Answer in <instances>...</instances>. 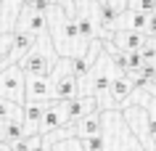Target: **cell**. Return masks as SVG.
Returning <instances> with one entry per match:
<instances>
[{
    "instance_id": "obj_1",
    "label": "cell",
    "mask_w": 156,
    "mask_h": 151,
    "mask_svg": "<svg viewBox=\"0 0 156 151\" xmlns=\"http://www.w3.org/2000/svg\"><path fill=\"white\" fill-rule=\"evenodd\" d=\"M53 64H56V42L50 40V34L37 37L32 50L19 61V67L27 77H50Z\"/></svg>"
},
{
    "instance_id": "obj_2",
    "label": "cell",
    "mask_w": 156,
    "mask_h": 151,
    "mask_svg": "<svg viewBox=\"0 0 156 151\" xmlns=\"http://www.w3.org/2000/svg\"><path fill=\"white\" fill-rule=\"evenodd\" d=\"M0 98L13 101L19 106L27 103V74L19 64H11L0 72Z\"/></svg>"
},
{
    "instance_id": "obj_3",
    "label": "cell",
    "mask_w": 156,
    "mask_h": 151,
    "mask_svg": "<svg viewBox=\"0 0 156 151\" xmlns=\"http://www.w3.org/2000/svg\"><path fill=\"white\" fill-rule=\"evenodd\" d=\"M53 101L58 103H69V101L77 98V85L80 80L72 74V59L64 56V59L58 61V72L53 69Z\"/></svg>"
},
{
    "instance_id": "obj_4",
    "label": "cell",
    "mask_w": 156,
    "mask_h": 151,
    "mask_svg": "<svg viewBox=\"0 0 156 151\" xmlns=\"http://www.w3.org/2000/svg\"><path fill=\"white\" fill-rule=\"evenodd\" d=\"M50 29V21L45 13H37L32 8H24L21 13L16 16V27H13V32H27L32 34V37H42V34H48Z\"/></svg>"
},
{
    "instance_id": "obj_5",
    "label": "cell",
    "mask_w": 156,
    "mask_h": 151,
    "mask_svg": "<svg viewBox=\"0 0 156 151\" xmlns=\"http://www.w3.org/2000/svg\"><path fill=\"white\" fill-rule=\"evenodd\" d=\"M98 111V98L95 95H77L74 101L64 103V117H66V127H72L74 122H80V119L90 117Z\"/></svg>"
},
{
    "instance_id": "obj_6",
    "label": "cell",
    "mask_w": 156,
    "mask_h": 151,
    "mask_svg": "<svg viewBox=\"0 0 156 151\" xmlns=\"http://www.w3.org/2000/svg\"><path fill=\"white\" fill-rule=\"evenodd\" d=\"M53 80L50 77H27V103H50Z\"/></svg>"
},
{
    "instance_id": "obj_7",
    "label": "cell",
    "mask_w": 156,
    "mask_h": 151,
    "mask_svg": "<svg viewBox=\"0 0 156 151\" xmlns=\"http://www.w3.org/2000/svg\"><path fill=\"white\" fill-rule=\"evenodd\" d=\"M148 42V37L143 32H127V29H116L114 34H111V45L119 50H124V53H138L143 45Z\"/></svg>"
},
{
    "instance_id": "obj_8",
    "label": "cell",
    "mask_w": 156,
    "mask_h": 151,
    "mask_svg": "<svg viewBox=\"0 0 156 151\" xmlns=\"http://www.w3.org/2000/svg\"><path fill=\"white\" fill-rule=\"evenodd\" d=\"M64 125H66L64 103H58V101H50L48 106H45V117H42V125H40V135L58 133V130H61Z\"/></svg>"
},
{
    "instance_id": "obj_9",
    "label": "cell",
    "mask_w": 156,
    "mask_h": 151,
    "mask_svg": "<svg viewBox=\"0 0 156 151\" xmlns=\"http://www.w3.org/2000/svg\"><path fill=\"white\" fill-rule=\"evenodd\" d=\"M148 21H151V13H143V11L132 8V11H122L119 16V29H127V32H148Z\"/></svg>"
},
{
    "instance_id": "obj_10",
    "label": "cell",
    "mask_w": 156,
    "mask_h": 151,
    "mask_svg": "<svg viewBox=\"0 0 156 151\" xmlns=\"http://www.w3.org/2000/svg\"><path fill=\"white\" fill-rule=\"evenodd\" d=\"M119 16L122 11L111 5V3H103L98 5V27H101V34H114L119 29Z\"/></svg>"
},
{
    "instance_id": "obj_11",
    "label": "cell",
    "mask_w": 156,
    "mask_h": 151,
    "mask_svg": "<svg viewBox=\"0 0 156 151\" xmlns=\"http://www.w3.org/2000/svg\"><path fill=\"white\" fill-rule=\"evenodd\" d=\"M132 90H135V82H132V77H130V74H124V72H119V74L114 77V82H111L108 98L114 101V103H119V106H122L124 101L132 95Z\"/></svg>"
},
{
    "instance_id": "obj_12",
    "label": "cell",
    "mask_w": 156,
    "mask_h": 151,
    "mask_svg": "<svg viewBox=\"0 0 156 151\" xmlns=\"http://www.w3.org/2000/svg\"><path fill=\"white\" fill-rule=\"evenodd\" d=\"M48 103H24V127L29 135H40V125Z\"/></svg>"
},
{
    "instance_id": "obj_13",
    "label": "cell",
    "mask_w": 156,
    "mask_h": 151,
    "mask_svg": "<svg viewBox=\"0 0 156 151\" xmlns=\"http://www.w3.org/2000/svg\"><path fill=\"white\" fill-rule=\"evenodd\" d=\"M27 135L29 133H27V127H24V119H11V122H3V127H0V141L8 143V146L24 141Z\"/></svg>"
},
{
    "instance_id": "obj_14",
    "label": "cell",
    "mask_w": 156,
    "mask_h": 151,
    "mask_svg": "<svg viewBox=\"0 0 156 151\" xmlns=\"http://www.w3.org/2000/svg\"><path fill=\"white\" fill-rule=\"evenodd\" d=\"M116 74H119V72H111V69H106V67H101V69L95 67V72H93V88H90V93H93V95H103V93H108Z\"/></svg>"
},
{
    "instance_id": "obj_15",
    "label": "cell",
    "mask_w": 156,
    "mask_h": 151,
    "mask_svg": "<svg viewBox=\"0 0 156 151\" xmlns=\"http://www.w3.org/2000/svg\"><path fill=\"white\" fill-rule=\"evenodd\" d=\"M11 119H24V106L0 98V125L3 122H11Z\"/></svg>"
},
{
    "instance_id": "obj_16",
    "label": "cell",
    "mask_w": 156,
    "mask_h": 151,
    "mask_svg": "<svg viewBox=\"0 0 156 151\" xmlns=\"http://www.w3.org/2000/svg\"><path fill=\"white\" fill-rule=\"evenodd\" d=\"M11 48H13V32L0 34V72L11 67Z\"/></svg>"
},
{
    "instance_id": "obj_17",
    "label": "cell",
    "mask_w": 156,
    "mask_h": 151,
    "mask_svg": "<svg viewBox=\"0 0 156 151\" xmlns=\"http://www.w3.org/2000/svg\"><path fill=\"white\" fill-rule=\"evenodd\" d=\"M77 27H80V37H82V40H87V42H93V40H98V37H95V24H93V19L90 16H77Z\"/></svg>"
},
{
    "instance_id": "obj_18",
    "label": "cell",
    "mask_w": 156,
    "mask_h": 151,
    "mask_svg": "<svg viewBox=\"0 0 156 151\" xmlns=\"http://www.w3.org/2000/svg\"><path fill=\"white\" fill-rule=\"evenodd\" d=\"M50 5L56 11H64L66 19H74L77 16V5H74V0H50Z\"/></svg>"
},
{
    "instance_id": "obj_19",
    "label": "cell",
    "mask_w": 156,
    "mask_h": 151,
    "mask_svg": "<svg viewBox=\"0 0 156 151\" xmlns=\"http://www.w3.org/2000/svg\"><path fill=\"white\" fill-rule=\"evenodd\" d=\"M50 151H82V146H77L74 138H66V141H56L50 146Z\"/></svg>"
},
{
    "instance_id": "obj_20",
    "label": "cell",
    "mask_w": 156,
    "mask_h": 151,
    "mask_svg": "<svg viewBox=\"0 0 156 151\" xmlns=\"http://www.w3.org/2000/svg\"><path fill=\"white\" fill-rule=\"evenodd\" d=\"M80 146H82V151H103V138H85V141H80Z\"/></svg>"
},
{
    "instance_id": "obj_21",
    "label": "cell",
    "mask_w": 156,
    "mask_h": 151,
    "mask_svg": "<svg viewBox=\"0 0 156 151\" xmlns=\"http://www.w3.org/2000/svg\"><path fill=\"white\" fill-rule=\"evenodd\" d=\"M148 40H156V13H151V21H148V32H146Z\"/></svg>"
},
{
    "instance_id": "obj_22",
    "label": "cell",
    "mask_w": 156,
    "mask_h": 151,
    "mask_svg": "<svg viewBox=\"0 0 156 151\" xmlns=\"http://www.w3.org/2000/svg\"><path fill=\"white\" fill-rule=\"evenodd\" d=\"M32 151H50L48 146H45V138H42V135H37V143H34V149Z\"/></svg>"
},
{
    "instance_id": "obj_23",
    "label": "cell",
    "mask_w": 156,
    "mask_h": 151,
    "mask_svg": "<svg viewBox=\"0 0 156 151\" xmlns=\"http://www.w3.org/2000/svg\"><path fill=\"white\" fill-rule=\"evenodd\" d=\"M0 151H13V146H8V143H3V141H0Z\"/></svg>"
},
{
    "instance_id": "obj_24",
    "label": "cell",
    "mask_w": 156,
    "mask_h": 151,
    "mask_svg": "<svg viewBox=\"0 0 156 151\" xmlns=\"http://www.w3.org/2000/svg\"><path fill=\"white\" fill-rule=\"evenodd\" d=\"M21 3H24V8H29V5H32L34 0H21Z\"/></svg>"
},
{
    "instance_id": "obj_25",
    "label": "cell",
    "mask_w": 156,
    "mask_h": 151,
    "mask_svg": "<svg viewBox=\"0 0 156 151\" xmlns=\"http://www.w3.org/2000/svg\"><path fill=\"white\" fill-rule=\"evenodd\" d=\"M93 3H95V5H103V3H108V0H93Z\"/></svg>"
},
{
    "instance_id": "obj_26",
    "label": "cell",
    "mask_w": 156,
    "mask_h": 151,
    "mask_svg": "<svg viewBox=\"0 0 156 151\" xmlns=\"http://www.w3.org/2000/svg\"><path fill=\"white\" fill-rule=\"evenodd\" d=\"M151 45H154V50H156V40H151Z\"/></svg>"
},
{
    "instance_id": "obj_27",
    "label": "cell",
    "mask_w": 156,
    "mask_h": 151,
    "mask_svg": "<svg viewBox=\"0 0 156 151\" xmlns=\"http://www.w3.org/2000/svg\"><path fill=\"white\" fill-rule=\"evenodd\" d=\"M151 151H156V149H151Z\"/></svg>"
},
{
    "instance_id": "obj_28",
    "label": "cell",
    "mask_w": 156,
    "mask_h": 151,
    "mask_svg": "<svg viewBox=\"0 0 156 151\" xmlns=\"http://www.w3.org/2000/svg\"><path fill=\"white\" fill-rule=\"evenodd\" d=\"M0 3H3V0H0Z\"/></svg>"
}]
</instances>
